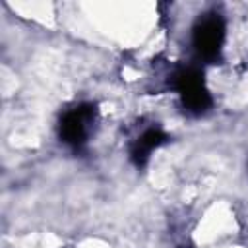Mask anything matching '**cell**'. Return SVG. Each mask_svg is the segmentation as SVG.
<instances>
[{"instance_id": "1", "label": "cell", "mask_w": 248, "mask_h": 248, "mask_svg": "<svg viewBox=\"0 0 248 248\" xmlns=\"http://www.w3.org/2000/svg\"><path fill=\"white\" fill-rule=\"evenodd\" d=\"M172 89L178 93L180 103L190 114H203L211 107V95L203 81V72L196 66L180 68L170 78Z\"/></svg>"}, {"instance_id": "2", "label": "cell", "mask_w": 248, "mask_h": 248, "mask_svg": "<svg viewBox=\"0 0 248 248\" xmlns=\"http://www.w3.org/2000/svg\"><path fill=\"white\" fill-rule=\"evenodd\" d=\"M225 33H227L225 19L219 14L202 16L192 29V45L196 54L205 62H215L221 56Z\"/></svg>"}, {"instance_id": "3", "label": "cell", "mask_w": 248, "mask_h": 248, "mask_svg": "<svg viewBox=\"0 0 248 248\" xmlns=\"http://www.w3.org/2000/svg\"><path fill=\"white\" fill-rule=\"evenodd\" d=\"M97 118V107L93 103H81L70 110H66L58 122L60 140L72 149H81L87 141L89 128Z\"/></svg>"}, {"instance_id": "4", "label": "cell", "mask_w": 248, "mask_h": 248, "mask_svg": "<svg viewBox=\"0 0 248 248\" xmlns=\"http://www.w3.org/2000/svg\"><path fill=\"white\" fill-rule=\"evenodd\" d=\"M167 140H169V136H167L161 128H147V130L136 140V143H134L132 149H130V159H132V163H134L136 167H143V165L149 161L151 153H153L157 147H161Z\"/></svg>"}]
</instances>
